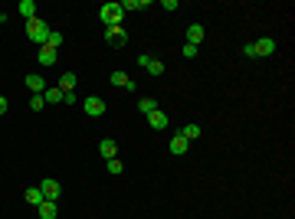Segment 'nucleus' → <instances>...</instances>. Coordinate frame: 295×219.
Segmentation results:
<instances>
[{"label": "nucleus", "instance_id": "28", "mask_svg": "<svg viewBox=\"0 0 295 219\" xmlns=\"http://www.w3.org/2000/svg\"><path fill=\"white\" fill-rule=\"evenodd\" d=\"M62 105H76V92H62Z\"/></svg>", "mask_w": 295, "mask_h": 219}, {"label": "nucleus", "instance_id": "10", "mask_svg": "<svg viewBox=\"0 0 295 219\" xmlns=\"http://www.w3.org/2000/svg\"><path fill=\"white\" fill-rule=\"evenodd\" d=\"M36 63H39V66H56V49H49V46H39V53H36Z\"/></svg>", "mask_w": 295, "mask_h": 219}, {"label": "nucleus", "instance_id": "21", "mask_svg": "<svg viewBox=\"0 0 295 219\" xmlns=\"http://www.w3.org/2000/svg\"><path fill=\"white\" fill-rule=\"evenodd\" d=\"M105 167H109V173H112V177H118V173L125 170V164L118 160V157H112V160H105Z\"/></svg>", "mask_w": 295, "mask_h": 219}, {"label": "nucleus", "instance_id": "13", "mask_svg": "<svg viewBox=\"0 0 295 219\" xmlns=\"http://www.w3.org/2000/svg\"><path fill=\"white\" fill-rule=\"evenodd\" d=\"M16 10H20V16H23V20H33V16H36V3H33V0H20V3H16Z\"/></svg>", "mask_w": 295, "mask_h": 219}, {"label": "nucleus", "instance_id": "18", "mask_svg": "<svg viewBox=\"0 0 295 219\" xmlns=\"http://www.w3.org/2000/svg\"><path fill=\"white\" fill-rule=\"evenodd\" d=\"M154 108H157V102H154V98H148V95H141V98H138V111H145V115H151Z\"/></svg>", "mask_w": 295, "mask_h": 219}, {"label": "nucleus", "instance_id": "2", "mask_svg": "<svg viewBox=\"0 0 295 219\" xmlns=\"http://www.w3.org/2000/svg\"><path fill=\"white\" fill-rule=\"evenodd\" d=\"M122 16H125L122 3H105V7L99 10V20H102L105 26H122Z\"/></svg>", "mask_w": 295, "mask_h": 219}, {"label": "nucleus", "instance_id": "23", "mask_svg": "<svg viewBox=\"0 0 295 219\" xmlns=\"http://www.w3.org/2000/svg\"><path fill=\"white\" fill-rule=\"evenodd\" d=\"M148 72H151V75H164V63H161V59H151V63H148Z\"/></svg>", "mask_w": 295, "mask_h": 219}, {"label": "nucleus", "instance_id": "5", "mask_svg": "<svg viewBox=\"0 0 295 219\" xmlns=\"http://www.w3.org/2000/svg\"><path fill=\"white\" fill-rule=\"evenodd\" d=\"M39 190H43V196H46V200H59V193H62V187H59V180H53V177H46V180L39 183Z\"/></svg>", "mask_w": 295, "mask_h": 219}, {"label": "nucleus", "instance_id": "3", "mask_svg": "<svg viewBox=\"0 0 295 219\" xmlns=\"http://www.w3.org/2000/svg\"><path fill=\"white\" fill-rule=\"evenodd\" d=\"M82 111H86V115H92V118H99V115H105V102H102L99 95H86Z\"/></svg>", "mask_w": 295, "mask_h": 219}, {"label": "nucleus", "instance_id": "9", "mask_svg": "<svg viewBox=\"0 0 295 219\" xmlns=\"http://www.w3.org/2000/svg\"><path fill=\"white\" fill-rule=\"evenodd\" d=\"M187 43H190V46H200V43H203V26L200 23L187 26Z\"/></svg>", "mask_w": 295, "mask_h": 219}, {"label": "nucleus", "instance_id": "16", "mask_svg": "<svg viewBox=\"0 0 295 219\" xmlns=\"http://www.w3.org/2000/svg\"><path fill=\"white\" fill-rule=\"evenodd\" d=\"M43 200H46V196H43V190H39V187H30V190H26V203H30V206H39Z\"/></svg>", "mask_w": 295, "mask_h": 219}, {"label": "nucleus", "instance_id": "6", "mask_svg": "<svg viewBox=\"0 0 295 219\" xmlns=\"http://www.w3.org/2000/svg\"><path fill=\"white\" fill-rule=\"evenodd\" d=\"M26 92H33V95H43V92H46V82H43V75L30 72V75H26Z\"/></svg>", "mask_w": 295, "mask_h": 219}, {"label": "nucleus", "instance_id": "22", "mask_svg": "<svg viewBox=\"0 0 295 219\" xmlns=\"http://www.w3.org/2000/svg\"><path fill=\"white\" fill-rule=\"evenodd\" d=\"M46 46H49V49H59V46H62V33L49 30V36H46Z\"/></svg>", "mask_w": 295, "mask_h": 219}, {"label": "nucleus", "instance_id": "1", "mask_svg": "<svg viewBox=\"0 0 295 219\" xmlns=\"http://www.w3.org/2000/svg\"><path fill=\"white\" fill-rule=\"evenodd\" d=\"M26 36L33 39V43H39V46H46V36H49V26L39 20V16H33V20H26Z\"/></svg>", "mask_w": 295, "mask_h": 219}, {"label": "nucleus", "instance_id": "29", "mask_svg": "<svg viewBox=\"0 0 295 219\" xmlns=\"http://www.w3.org/2000/svg\"><path fill=\"white\" fill-rule=\"evenodd\" d=\"M10 108V102H7V98H3V95H0V115H3V111H7Z\"/></svg>", "mask_w": 295, "mask_h": 219}, {"label": "nucleus", "instance_id": "19", "mask_svg": "<svg viewBox=\"0 0 295 219\" xmlns=\"http://www.w3.org/2000/svg\"><path fill=\"white\" fill-rule=\"evenodd\" d=\"M128 82H132V78L125 75L122 69H115V72H112V85H118V88H128Z\"/></svg>", "mask_w": 295, "mask_h": 219}, {"label": "nucleus", "instance_id": "12", "mask_svg": "<svg viewBox=\"0 0 295 219\" xmlns=\"http://www.w3.org/2000/svg\"><path fill=\"white\" fill-rule=\"evenodd\" d=\"M36 213H39V219H56V203L53 200H43V203L36 206Z\"/></svg>", "mask_w": 295, "mask_h": 219}, {"label": "nucleus", "instance_id": "14", "mask_svg": "<svg viewBox=\"0 0 295 219\" xmlns=\"http://www.w3.org/2000/svg\"><path fill=\"white\" fill-rule=\"evenodd\" d=\"M76 82H79L76 72H62V75H59V88H62V92H72V88H76Z\"/></svg>", "mask_w": 295, "mask_h": 219}, {"label": "nucleus", "instance_id": "4", "mask_svg": "<svg viewBox=\"0 0 295 219\" xmlns=\"http://www.w3.org/2000/svg\"><path fill=\"white\" fill-rule=\"evenodd\" d=\"M276 46H279V43H276L272 36H263V39H256V43H253L256 56H263V59H266V56H272V53H276Z\"/></svg>", "mask_w": 295, "mask_h": 219}, {"label": "nucleus", "instance_id": "17", "mask_svg": "<svg viewBox=\"0 0 295 219\" xmlns=\"http://www.w3.org/2000/svg\"><path fill=\"white\" fill-rule=\"evenodd\" d=\"M43 102H46V105L62 102V88H49V85H46V92H43Z\"/></svg>", "mask_w": 295, "mask_h": 219}, {"label": "nucleus", "instance_id": "15", "mask_svg": "<svg viewBox=\"0 0 295 219\" xmlns=\"http://www.w3.org/2000/svg\"><path fill=\"white\" fill-rule=\"evenodd\" d=\"M99 154L105 157V160H112V157H118V147H115V141H102V144H99Z\"/></svg>", "mask_w": 295, "mask_h": 219}, {"label": "nucleus", "instance_id": "7", "mask_svg": "<svg viewBox=\"0 0 295 219\" xmlns=\"http://www.w3.org/2000/svg\"><path fill=\"white\" fill-rule=\"evenodd\" d=\"M167 147H171V154H174V157H180V154H187V147H190V141H187L184 134H174Z\"/></svg>", "mask_w": 295, "mask_h": 219}, {"label": "nucleus", "instance_id": "30", "mask_svg": "<svg viewBox=\"0 0 295 219\" xmlns=\"http://www.w3.org/2000/svg\"><path fill=\"white\" fill-rule=\"evenodd\" d=\"M3 20H7V16H3V10H0V23H3Z\"/></svg>", "mask_w": 295, "mask_h": 219}, {"label": "nucleus", "instance_id": "26", "mask_svg": "<svg viewBox=\"0 0 295 219\" xmlns=\"http://www.w3.org/2000/svg\"><path fill=\"white\" fill-rule=\"evenodd\" d=\"M184 59H197V46H190V43H184Z\"/></svg>", "mask_w": 295, "mask_h": 219}, {"label": "nucleus", "instance_id": "25", "mask_svg": "<svg viewBox=\"0 0 295 219\" xmlns=\"http://www.w3.org/2000/svg\"><path fill=\"white\" fill-rule=\"evenodd\" d=\"M43 105H46V102H43V95H33V98H30V108L33 111H43Z\"/></svg>", "mask_w": 295, "mask_h": 219}, {"label": "nucleus", "instance_id": "11", "mask_svg": "<svg viewBox=\"0 0 295 219\" xmlns=\"http://www.w3.org/2000/svg\"><path fill=\"white\" fill-rule=\"evenodd\" d=\"M105 39H109L112 46H122V43H125V33H122V26H105Z\"/></svg>", "mask_w": 295, "mask_h": 219}, {"label": "nucleus", "instance_id": "27", "mask_svg": "<svg viewBox=\"0 0 295 219\" xmlns=\"http://www.w3.org/2000/svg\"><path fill=\"white\" fill-rule=\"evenodd\" d=\"M243 56H246V59H256V49H253V43H246V46H243Z\"/></svg>", "mask_w": 295, "mask_h": 219}, {"label": "nucleus", "instance_id": "24", "mask_svg": "<svg viewBox=\"0 0 295 219\" xmlns=\"http://www.w3.org/2000/svg\"><path fill=\"white\" fill-rule=\"evenodd\" d=\"M141 7H148V0H125L122 3V10H141Z\"/></svg>", "mask_w": 295, "mask_h": 219}, {"label": "nucleus", "instance_id": "20", "mask_svg": "<svg viewBox=\"0 0 295 219\" xmlns=\"http://www.w3.org/2000/svg\"><path fill=\"white\" fill-rule=\"evenodd\" d=\"M187 138V141H197L200 138V125H184V131H180Z\"/></svg>", "mask_w": 295, "mask_h": 219}, {"label": "nucleus", "instance_id": "8", "mask_svg": "<svg viewBox=\"0 0 295 219\" xmlns=\"http://www.w3.org/2000/svg\"><path fill=\"white\" fill-rule=\"evenodd\" d=\"M148 125L154 128V131H164V128H167V115H164L161 108H154L151 115H148Z\"/></svg>", "mask_w": 295, "mask_h": 219}]
</instances>
